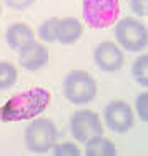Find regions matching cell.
<instances>
[{
  "label": "cell",
  "mask_w": 148,
  "mask_h": 156,
  "mask_svg": "<svg viewBox=\"0 0 148 156\" xmlns=\"http://www.w3.org/2000/svg\"><path fill=\"white\" fill-rule=\"evenodd\" d=\"M52 101V95L43 87H33L5 101L0 106V121L12 123V121L32 120L38 116Z\"/></svg>",
  "instance_id": "6da1fadb"
},
{
  "label": "cell",
  "mask_w": 148,
  "mask_h": 156,
  "mask_svg": "<svg viewBox=\"0 0 148 156\" xmlns=\"http://www.w3.org/2000/svg\"><path fill=\"white\" fill-rule=\"evenodd\" d=\"M97 80L85 70H72L62 83V93L72 105H87L97 96Z\"/></svg>",
  "instance_id": "7a4b0ae2"
},
{
  "label": "cell",
  "mask_w": 148,
  "mask_h": 156,
  "mask_svg": "<svg viewBox=\"0 0 148 156\" xmlns=\"http://www.w3.org/2000/svg\"><path fill=\"white\" fill-rule=\"evenodd\" d=\"M58 131L57 126L49 118H37L32 120L25 128V146L28 151L37 154H45L53 148V144L57 143Z\"/></svg>",
  "instance_id": "3957f363"
},
{
  "label": "cell",
  "mask_w": 148,
  "mask_h": 156,
  "mask_svg": "<svg viewBox=\"0 0 148 156\" xmlns=\"http://www.w3.org/2000/svg\"><path fill=\"white\" fill-rule=\"evenodd\" d=\"M115 40L117 45L125 51L138 53L146 48L148 33L146 27L133 17H125L115 25Z\"/></svg>",
  "instance_id": "277c9868"
},
{
  "label": "cell",
  "mask_w": 148,
  "mask_h": 156,
  "mask_svg": "<svg viewBox=\"0 0 148 156\" xmlns=\"http://www.w3.org/2000/svg\"><path fill=\"white\" fill-rule=\"evenodd\" d=\"M83 18L90 28H108L117 22L120 0H83Z\"/></svg>",
  "instance_id": "5b68a950"
},
{
  "label": "cell",
  "mask_w": 148,
  "mask_h": 156,
  "mask_svg": "<svg viewBox=\"0 0 148 156\" xmlns=\"http://www.w3.org/2000/svg\"><path fill=\"white\" fill-rule=\"evenodd\" d=\"M105 125L117 135H125L135 125V113L132 106L123 100H113L103 108Z\"/></svg>",
  "instance_id": "8992f818"
},
{
  "label": "cell",
  "mask_w": 148,
  "mask_h": 156,
  "mask_svg": "<svg viewBox=\"0 0 148 156\" xmlns=\"http://www.w3.org/2000/svg\"><path fill=\"white\" fill-rule=\"evenodd\" d=\"M70 131L78 143H85L92 136L103 135V123L100 120L98 113L92 110H80L72 115Z\"/></svg>",
  "instance_id": "52a82bcc"
},
{
  "label": "cell",
  "mask_w": 148,
  "mask_h": 156,
  "mask_svg": "<svg viewBox=\"0 0 148 156\" xmlns=\"http://www.w3.org/2000/svg\"><path fill=\"white\" fill-rule=\"evenodd\" d=\"M93 62L102 72L105 73H115L121 70L125 63L123 50L115 42H100L93 50Z\"/></svg>",
  "instance_id": "ba28073f"
},
{
  "label": "cell",
  "mask_w": 148,
  "mask_h": 156,
  "mask_svg": "<svg viewBox=\"0 0 148 156\" xmlns=\"http://www.w3.org/2000/svg\"><path fill=\"white\" fill-rule=\"evenodd\" d=\"M18 63L27 72H37L49 63V50L40 42H30L18 50Z\"/></svg>",
  "instance_id": "9c48e42d"
},
{
  "label": "cell",
  "mask_w": 148,
  "mask_h": 156,
  "mask_svg": "<svg viewBox=\"0 0 148 156\" xmlns=\"http://www.w3.org/2000/svg\"><path fill=\"white\" fill-rule=\"evenodd\" d=\"M83 33V25L78 18L75 17H65L58 18L57 23V33H55V42L62 43V45H75L80 40Z\"/></svg>",
  "instance_id": "30bf717a"
},
{
  "label": "cell",
  "mask_w": 148,
  "mask_h": 156,
  "mask_svg": "<svg viewBox=\"0 0 148 156\" xmlns=\"http://www.w3.org/2000/svg\"><path fill=\"white\" fill-rule=\"evenodd\" d=\"M5 40L9 43V47L12 50H20L22 47H25L27 43H30L35 40V33L27 23L18 22V23H12L5 32Z\"/></svg>",
  "instance_id": "8fae6325"
},
{
  "label": "cell",
  "mask_w": 148,
  "mask_h": 156,
  "mask_svg": "<svg viewBox=\"0 0 148 156\" xmlns=\"http://www.w3.org/2000/svg\"><path fill=\"white\" fill-rule=\"evenodd\" d=\"M85 154L87 156H115L117 146L112 140L105 138L103 135H97L85 141Z\"/></svg>",
  "instance_id": "7c38bea8"
},
{
  "label": "cell",
  "mask_w": 148,
  "mask_h": 156,
  "mask_svg": "<svg viewBox=\"0 0 148 156\" xmlns=\"http://www.w3.org/2000/svg\"><path fill=\"white\" fill-rule=\"evenodd\" d=\"M132 75L135 81L142 87H148V57L146 53H142L132 63Z\"/></svg>",
  "instance_id": "4fadbf2b"
},
{
  "label": "cell",
  "mask_w": 148,
  "mask_h": 156,
  "mask_svg": "<svg viewBox=\"0 0 148 156\" xmlns=\"http://www.w3.org/2000/svg\"><path fill=\"white\" fill-rule=\"evenodd\" d=\"M17 76H18L17 66L12 62H5V60L0 62V91L12 88L17 81Z\"/></svg>",
  "instance_id": "5bb4252c"
},
{
  "label": "cell",
  "mask_w": 148,
  "mask_h": 156,
  "mask_svg": "<svg viewBox=\"0 0 148 156\" xmlns=\"http://www.w3.org/2000/svg\"><path fill=\"white\" fill-rule=\"evenodd\" d=\"M57 23H58V18L57 17H50V18H47L43 23H40V27H38V37H40V40H43L45 43L55 42Z\"/></svg>",
  "instance_id": "9a60e30c"
},
{
  "label": "cell",
  "mask_w": 148,
  "mask_h": 156,
  "mask_svg": "<svg viewBox=\"0 0 148 156\" xmlns=\"http://www.w3.org/2000/svg\"><path fill=\"white\" fill-rule=\"evenodd\" d=\"M52 153L55 156H80L82 154V151H80V148L77 146V144L70 143V141H65V143H55L53 148H52Z\"/></svg>",
  "instance_id": "2e32d148"
},
{
  "label": "cell",
  "mask_w": 148,
  "mask_h": 156,
  "mask_svg": "<svg viewBox=\"0 0 148 156\" xmlns=\"http://www.w3.org/2000/svg\"><path fill=\"white\" fill-rule=\"evenodd\" d=\"M148 93L143 91L135 98V110L136 115H138V120L140 121H146L148 120Z\"/></svg>",
  "instance_id": "e0dca14e"
},
{
  "label": "cell",
  "mask_w": 148,
  "mask_h": 156,
  "mask_svg": "<svg viewBox=\"0 0 148 156\" xmlns=\"http://www.w3.org/2000/svg\"><path fill=\"white\" fill-rule=\"evenodd\" d=\"M37 0H5V5L12 10H27Z\"/></svg>",
  "instance_id": "ac0fdd59"
},
{
  "label": "cell",
  "mask_w": 148,
  "mask_h": 156,
  "mask_svg": "<svg viewBox=\"0 0 148 156\" xmlns=\"http://www.w3.org/2000/svg\"><path fill=\"white\" fill-rule=\"evenodd\" d=\"M146 3L148 0H130V10L138 17L146 15Z\"/></svg>",
  "instance_id": "d6986e66"
},
{
  "label": "cell",
  "mask_w": 148,
  "mask_h": 156,
  "mask_svg": "<svg viewBox=\"0 0 148 156\" xmlns=\"http://www.w3.org/2000/svg\"><path fill=\"white\" fill-rule=\"evenodd\" d=\"M0 15H2V3H0Z\"/></svg>",
  "instance_id": "ffe728a7"
}]
</instances>
